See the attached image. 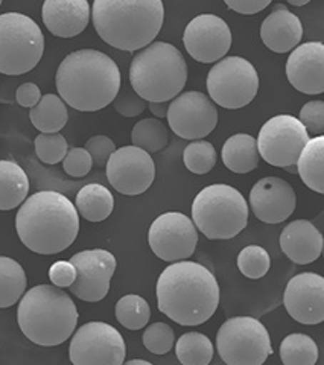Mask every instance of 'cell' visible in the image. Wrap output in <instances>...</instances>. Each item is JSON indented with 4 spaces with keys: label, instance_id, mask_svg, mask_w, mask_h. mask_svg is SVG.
<instances>
[{
    "label": "cell",
    "instance_id": "4",
    "mask_svg": "<svg viewBox=\"0 0 324 365\" xmlns=\"http://www.w3.org/2000/svg\"><path fill=\"white\" fill-rule=\"evenodd\" d=\"M91 17L103 41L116 49L134 52L158 36L165 6L161 0H95Z\"/></svg>",
    "mask_w": 324,
    "mask_h": 365
},
{
    "label": "cell",
    "instance_id": "14",
    "mask_svg": "<svg viewBox=\"0 0 324 365\" xmlns=\"http://www.w3.org/2000/svg\"><path fill=\"white\" fill-rule=\"evenodd\" d=\"M166 118L173 134L186 140H200L216 128L218 110L201 91H186L172 99Z\"/></svg>",
    "mask_w": 324,
    "mask_h": 365
},
{
    "label": "cell",
    "instance_id": "24",
    "mask_svg": "<svg viewBox=\"0 0 324 365\" xmlns=\"http://www.w3.org/2000/svg\"><path fill=\"white\" fill-rule=\"evenodd\" d=\"M221 158L224 166L235 174H248L259 165V151L256 139L250 134L239 133L226 140Z\"/></svg>",
    "mask_w": 324,
    "mask_h": 365
},
{
    "label": "cell",
    "instance_id": "40",
    "mask_svg": "<svg viewBox=\"0 0 324 365\" xmlns=\"http://www.w3.org/2000/svg\"><path fill=\"white\" fill-rule=\"evenodd\" d=\"M300 122L310 134H323L324 133V102L323 101H310L300 110Z\"/></svg>",
    "mask_w": 324,
    "mask_h": 365
},
{
    "label": "cell",
    "instance_id": "13",
    "mask_svg": "<svg viewBox=\"0 0 324 365\" xmlns=\"http://www.w3.org/2000/svg\"><path fill=\"white\" fill-rule=\"evenodd\" d=\"M148 242L158 259L173 264L193 255L198 244V230L186 215L168 212L160 215L149 227Z\"/></svg>",
    "mask_w": 324,
    "mask_h": 365
},
{
    "label": "cell",
    "instance_id": "33",
    "mask_svg": "<svg viewBox=\"0 0 324 365\" xmlns=\"http://www.w3.org/2000/svg\"><path fill=\"white\" fill-rule=\"evenodd\" d=\"M116 318L118 322L128 330L143 329L149 318H151V307L141 295L130 294L125 295L116 303Z\"/></svg>",
    "mask_w": 324,
    "mask_h": 365
},
{
    "label": "cell",
    "instance_id": "38",
    "mask_svg": "<svg viewBox=\"0 0 324 365\" xmlns=\"http://www.w3.org/2000/svg\"><path fill=\"white\" fill-rule=\"evenodd\" d=\"M91 166H93V160L86 148H71L63 158V168L66 174L71 177H86L91 170Z\"/></svg>",
    "mask_w": 324,
    "mask_h": 365
},
{
    "label": "cell",
    "instance_id": "10",
    "mask_svg": "<svg viewBox=\"0 0 324 365\" xmlns=\"http://www.w3.org/2000/svg\"><path fill=\"white\" fill-rule=\"evenodd\" d=\"M259 90V75L242 56L221 58L207 75L209 98L219 107L239 110L251 104Z\"/></svg>",
    "mask_w": 324,
    "mask_h": 365
},
{
    "label": "cell",
    "instance_id": "19",
    "mask_svg": "<svg viewBox=\"0 0 324 365\" xmlns=\"http://www.w3.org/2000/svg\"><path fill=\"white\" fill-rule=\"evenodd\" d=\"M295 192L279 177L260 178L250 192V205L256 218L265 224H280L295 210Z\"/></svg>",
    "mask_w": 324,
    "mask_h": 365
},
{
    "label": "cell",
    "instance_id": "28",
    "mask_svg": "<svg viewBox=\"0 0 324 365\" xmlns=\"http://www.w3.org/2000/svg\"><path fill=\"white\" fill-rule=\"evenodd\" d=\"M29 119L39 131L52 134L60 133L69 120V113L64 101L56 95H44L36 107L29 111Z\"/></svg>",
    "mask_w": 324,
    "mask_h": 365
},
{
    "label": "cell",
    "instance_id": "3",
    "mask_svg": "<svg viewBox=\"0 0 324 365\" xmlns=\"http://www.w3.org/2000/svg\"><path fill=\"white\" fill-rule=\"evenodd\" d=\"M121 83L118 64L95 49L69 53L55 76L60 98L78 111H98L110 106L119 93Z\"/></svg>",
    "mask_w": 324,
    "mask_h": 365
},
{
    "label": "cell",
    "instance_id": "17",
    "mask_svg": "<svg viewBox=\"0 0 324 365\" xmlns=\"http://www.w3.org/2000/svg\"><path fill=\"white\" fill-rule=\"evenodd\" d=\"M183 43L195 61L211 64L224 58L230 51L231 31L221 17L201 14L188 23Z\"/></svg>",
    "mask_w": 324,
    "mask_h": 365
},
{
    "label": "cell",
    "instance_id": "35",
    "mask_svg": "<svg viewBox=\"0 0 324 365\" xmlns=\"http://www.w3.org/2000/svg\"><path fill=\"white\" fill-rule=\"evenodd\" d=\"M271 267L268 251L259 245H248L238 256V268L248 279H262Z\"/></svg>",
    "mask_w": 324,
    "mask_h": 365
},
{
    "label": "cell",
    "instance_id": "45",
    "mask_svg": "<svg viewBox=\"0 0 324 365\" xmlns=\"http://www.w3.org/2000/svg\"><path fill=\"white\" fill-rule=\"evenodd\" d=\"M168 108H169L168 102H149V110H151V113L154 114L157 119L166 118Z\"/></svg>",
    "mask_w": 324,
    "mask_h": 365
},
{
    "label": "cell",
    "instance_id": "11",
    "mask_svg": "<svg viewBox=\"0 0 324 365\" xmlns=\"http://www.w3.org/2000/svg\"><path fill=\"white\" fill-rule=\"evenodd\" d=\"M126 346L118 329L102 322L81 326L71 341L69 358L75 365H122Z\"/></svg>",
    "mask_w": 324,
    "mask_h": 365
},
{
    "label": "cell",
    "instance_id": "7",
    "mask_svg": "<svg viewBox=\"0 0 324 365\" xmlns=\"http://www.w3.org/2000/svg\"><path fill=\"white\" fill-rule=\"evenodd\" d=\"M248 204L242 193L228 185L204 187L192 204V221L207 239L236 237L248 224Z\"/></svg>",
    "mask_w": 324,
    "mask_h": 365
},
{
    "label": "cell",
    "instance_id": "8",
    "mask_svg": "<svg viewBox=\"0 0 324 365\" xmlns=\"http://www.w3.org/2000/svg\"><path fill=\"white\" fill-rule=\"evenodd\" d=\"M43 52V32L31 17L20 13L0 16V73L25 75L40 63Z\"/></svg>",
    "mask_w": 324,
    "mask_h": 365
},
{
    "label": "cell",
    "instance_id": "12",
    "mask_svg": "<svg viewBox=\"0 0 324 365\" xmlns=\"http://www.w3.org/2000/svg\"><path fill=\"white\" fill-rule=\"evenodd\" d=\"M309 133L297 118L279 114L263 123L256 139L259 155L271 166L286 168L297 163Z\"/></svg>",
    "mask_w": 324,
    "mask_h": 365
},
{
    "label": "cell",
    "instance_id": "5",
    "mask_svg": "<svg viewBox=\"0 0 324 365\" xmlns=\"http://www.w3.org/2000/svg\"><path fill=\"white\" fill-rule=\"evenodd\" d=\"M17 322L34 344L54 347L71 338L78 324V311L67 292L52 284H39L23 295Z\"/></svg>",
    "mask_w": 324,
    "mask_h": 365
},
{
    "label": "cell",
    "instance_id": "2",
    "mask_svg": "<svg viewBox=\"0 0 324 365\" xmlns=\"http://www.w3.org/2000/svg\"><path fill=\"white\" fill-rule=\"evenodd\" d=\"M16 230L26 248L37 255H56L71 247L79 232V215L61 193L43 190L21 202Z\"/></svg>",
    "mask_w": 324,
    "mask_h": 365
},
{
    "label": "cell",
    "instance_id": "25",
    "mask_svg": "<svg viewBox=\"0 0 324 365\" xmlns=\"http://www.w3.org/2000/svg\"><path fill=\"white\" fill-rule=\"evenodd\" d=\"M29 180L25 170L11 160H0V210H13L26 200Z\"/></svg>",
    "mask_w": 324,
    "mask_h": 365
},
{
    "label": "cell",
    "instance_id": "22",
    "mask_svg": "<svg viewBox=\"0 0 324 365\" xmlns=\"http://www.w3.org/2000/svg\"><path fill=\"white\" fill-rule=\"evenodd\" d=\"M260 38L275 53L293 51L303 38L302 20L283 5H277L273 13L262 21Z\"/></svg>",
    "mask_w": 324,
    "mask_h": 365
},
{
    "label": "cell",
    "instance_id": "23",
    "mask_svg": "<svg viewBox=\"0 0 324 365\" xmlns=\"http://www.w3.org/2000/svg\"><path fill=\"white\" fill-rule=\"evenodd\" d=\"M280 248L294 264L308 265L321 256L323 235L310 221L297 220L283 228Z\"/></svg>",
    "mask_w": 324,
    "mask_h": 365
},
{
    "label": "cell",
    "instance_id": "30",
    "mask_svg": "<svg viewBox=\"0 0 324 365\" xmlns=\"http://www.w3.org/2000/svg\"><path fill=\"white\" fill-rule=\"evenodd\" d=\"M213 344L200 332H188L178 338L176 344L177 359L183 365H209L213 359Z\"/></svg>",
    "mask_w": 324,
    "mask_h": 365
},
{
    "label": "cell",
    "instance_id": "37",
    "mask_svg": "<svg viewBox=\"0 0 324 365\" xmlns=\"http://www.w3.org/2000/svg\"><path fill=\"white\" fill-rule=\"evenodd\" d=\"M142 341L143 346L154 355H166L173 347L176 335L166 323H154L145 329Z\"/></svg>",
    "mask_w": 324,
    "mask_h": 365
},
{
    "label": "cell",
    "instance_id": "15",
    "mask_svg": "<svg viewBox=\"0 0 324 365\" xmlns=\"http://www.w3.org/2000/svg\"><path fill=\"white\" fill-rule=\"evenodd\" d=\"M106 166L108 182L122 195H142L156 178L154 160L134 145L114 150Z\"/></svg>",
    "mask_w": 324,
    "mask_h": 365
},
{
    "label": "cell",
    "instance_id": "49",
    "mask_svg": "<svg viewBox=\"0 0 324 365\" xmlns=\"http://www.w3.org/2000/svg\"><path fill=\"white\" fill-rule=\"evenodd\" d=\"M0 5H2V0H0Z\"/></svg>",
    "mask_w": 324,
    "mask_h": 365
},
{
    "label": "cell",
    "instance_id": "26",
    "mask_svg": "<svg viewBox=\"0 0 324 365\" xmlns=\"http://www.w3.org/2000/svg\"><path fill=\"white\" fill-rule=\"evenodd\" d=\"M324 137L323 134L309 139L297 158V174L305 185L317 193H324Z\"/></svg>",
    "mask_w": 324,
    "mask_h": 365
},
{
    "label": "cell",
    "instance_id": "44",
    "mask_svg": "<svg viewBox=\"0 0 324 365\" xmlns=\"http://www.w3.org/2000/svg\"><path fill=\"white\" fill-rule=\"evenodd\" d=\"M16 99L21 107L32 108V107H36L39 104V101L41 99V91L37 84L25 83L17 88Z\"/></svg>",
    "mask_w": 324,
    "mask_h": 365
},
{
    "label": "cell",
    "instance_id": "34",
    "mask_svg": "<svg viewBox=\"0 0 324 365\" xmlns=\"http://www.w3.org/2000/svg\"><path fill=\"white\" fill-rule=\"evenodd\" d=\"M183 162L192 174L203 175L211 173L216 165V150L211 142L195 140L184 148Z\"/></svg>",
    "mask_w": 324,
    "mask_h": 365
},
{
    "label": "cell",
    "instance_id": "31",
    "mask_svg": "<svg viewBox=\"0 0 324 365\" xmlns=\"http://www.w3.org/2000/svg\"><path fill=\"white\" fill-rule=\"evenodd\" d=\"M280 359L285 365H314L318 361V347L310 336L291 334L282 341Z\"/></svg>",
    "mask_w": 324,
    "mask_h": 365
},
{
    "label": "cell",
    "instance_id": "39",
    "mask_svg": "<svg viewBox=\"0 0 324 365\" xmlns=\"http://www.w3.org/2000/svg\"><path fill=\"white\" fill-rule=\"evenodd\" d=\"M114 110L125 118H136L146 108V101L138 96L134 90H119V93L113 99Z\"/></svg>",
    "mask_w": 324,
    "mask_h": 365
},
{
    "label": "cell",
    "instance_id": "32",
    "mask_svg": "<svg viewBox=\"0 0 324 365\" xmlns=\"http://www.w3.org/2000/svg\"><path fill=\"white\" fill-rule=\"evenodd\" d=\"M131 140L134 146L141 148L148 154H153L163 150L168 145L169 133L163 122L154 118H148L134 125L131 131Z\"/></svg>",
    "mask_w": 324,
    "mask_h": 365
},
{
    "label": "cell",
    "instance_id": "46",
    "mask_svg": "<svg viewBox=\"0 0 324 365\" xmlns=\"http://www.w3.org/2000/svg\"><path fill=\"white\" fill-rule=\"evenodd\" d=\"M310 2V0H288V4H291L294 6H305Z\"/></svg>",
    "mask_w": 324,
    "mask_h": 365
},
{
    "label": "cell",
    "instance_id": "16",
    "mask_svg": "<svg viewBox=\"0 0 324 365\" xmlns=\"http://www.w3.org/2000/svg\"><path fill=\"white\" fill-rule=\"evenodd\" d=\"M76 269L75 282L69 287L79 300L96 303L110 291V280L118 268L116 257L107 250L79 251L71 259Z\"/></svg>",
    "mask_w": 324,
    "mask_h": 365
},
{
    "label": "cell",
    "instance_id": "9",
    "mask_svg": "<svg viewBox=\"0 0 324 365\" xmlns=\"http://www.w3.org/2000/svg\"><path fill=\"white\" fill-rule=\"evenodd\" d=\"M216 349L227 365H262L273 353L267 327L253 317L224 322L218 330Z\"/></svg>",
    "mask_w": 324,
    "mask_h": 365
},
{
    "label": "cell",
    "instance_id": "36",
    "mask_svg": "<svg viewBox=\"0 0 324 365\" xmlns=\"http://www.w3.org/2000/svg\"><path fill=\"white\" fill-rule=\"evenodd\" d=\"M34 145H36L37 157L46 165L60 163L69 151L66 139L58 133H52V134L41 133L36 137Z\"/></svg>",
    "mask_w": 324,
    "mask_h": 365
},
{
    "label": "cell",
    "instance_id": "6",
    "mask_svg": "<svg viewBox=\"0 0 324 365\" xmlns=\"http://www.w3.org/2000/svg\"><path fill=\"white\" fill-rule=\"evenodd\" d=\"M188 64L176 46L153 41L138 51L130 66V83L146 102H169L186 86Z\"/></svg>",
    "mask_w": 324,
    "mask_h": 365
},
{
    "label": "cell",
    "instance_id": "48",
    "mask_svg": "<svg viewBox=\"0 0 324 365\" xmlns=\"http://www.w3.org/2000/svg\"><path fill=\"white\" fill-rule=\"evenodd\" d=\"M285 169L288 170V173H291V174H295V173H297V166H295V165H291V166H286Z\"/></svg>",
    "mask_w": 324,
    "mask_h": 365
},
{
    "label": "cell",
    "instance_id": "43",
    "mask_svg": "<svg viewBox=\"0 0 324 365\" xmlns=\"http://www.w3.org/2000/svg\"><path fill=\"white\" fill-rule=\"evenodd\" d=\"M226 5L242 16H253L267 8L273 0H224Z\"/></svg>",
    "mask_w": 324,
    "mask_h": 365
},
{
    "label": "cell",
    "instance_id": "47",
    "mask_svg": "<svg viewBox=\"0 0 324 365\" xmlns=\"http://www.w3.org/2000/svg\"><path fill=\"white\" fill-rule=\"evenodd\" d=\"M128 365H133V364H142V365H149V361H145V359H131L126 362Z\"/></svg>",
    "mask_w": 324,
    "mask_h": 365
},
{
    "label": "cell",
    "instance_id": "27",
    "mask_svg": "<svg viewBox=\"0 0 324 365\" xmlns=\"http://www.w3.org/2000/svg\"><path fill=\"white\" fill-rule=\"evenodd\" d=\"M75 207L88 222H102L111 215L114 198L106 186L91 182L78 192Z\"/></svg>",
    "mask_w": 324,
    "mask_h": 365
},
{
    "label": "cell",
    "instance_id": "21",
    "mask_svg": "<svg viewBox=\"0 0 324 365\" xmlns=\"http://www.w3.org/2000/svg\"><path fill=\"white\" fill-rule=\"evenodd\" d=\"M87 0H44L41 17L55 37L72 38L83 32L90 21Z\"/></svg>",
    "mask_w": 324,
    "mask_h": 365
},
{
    "label": "cell",
    "instance_id": "29",
    "mask_svg": "<svg viewBox=\"0 0 324 365\" xmlns=\"http://www.w3.org/2000/svg\"><path fill=\"white\" fill-rule=\"evenodd\" d=\"M26 274L19 262L0 256V309L14 306L26 291Z\"/></svg>",
    "mask_w": 324,
    "mask_h": 365
},
{
    "label": "cell",
    "instance_id": "41",
    "mask_svg": "<svg viewBox=\"0 0 324 365\" xmlns=\"http://www.w3.org/2000/svg\"><path fill=\"white\" fill-rule=\"evenodd\" d=\"M86 150L88 151L91 160H93V163L102 168L107 165L110 155L116 150V145L107 135H93L87 140Z\"/></svg>",
    "mask_w": 324,
    "mask_h": 365
},
{
    "label": "cell",
    "instance_id": "1",
    "mask_svg": "<svg viewBox=\"0 0 324 365\" xmlns=\"http://www.w3.org/2000/svg\"><path fill=\"white\" fill-rule=\"evenodd\" d=\"M157 306L161 314L180 326L209 322L219 306L215 274L188 259L173 262L157 280Z\"/></svg>",
    "mask_w": 324,
    "mask_h": 365
},
{
    "label": "cell",
    "instance_id": "18",
    "mask_svg": "<svg viewBox=\"0 0 324 365\" xmlns=\"http://www.w3.org/2000/svg\"><path fill=\"white\" fill-rule=\"evenodd\" d=\"M283 304L300 324L314 326L324 322V279L315 272L297 274L288 282Z\"/></svg>",
    "mask_w": 324,
    "mask_h": 365
},
{
    "label": "cell",
    "instance_id": "42",
    "mask_svg": "<svg viewBox=\"0 0 324 365\" xmlns=\"http://www.w3.org/2000/svg\"><path fill=\"white\" fill-rule=\"evenodd\" d=\"M76 269L72 262L58 260L49 268V279L58 288H69L75 282Z\"/></svg>",
    "mask_w": 324,
    "mask_h": 365
},
{
    "label": "cell",
    "instance_id": "20",
    "mask_svg": "<svg viewBox=\"0 0 324 365\" xmlns=\"http://www.w3.org/2000/svg\"><path fill=\"white\" fill-rule=\"evenodd\" d=\"M286 76L300 93L321 95L324 91V44L309 41L294 48L286 61Z\"/></svg>",
    "mask_w": 324,
    "mask_h": 365
}]
</instances>
